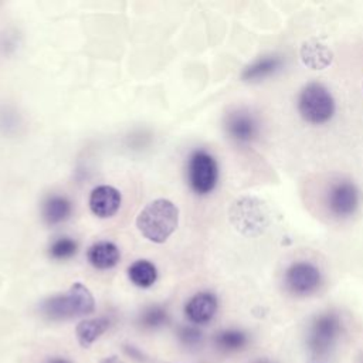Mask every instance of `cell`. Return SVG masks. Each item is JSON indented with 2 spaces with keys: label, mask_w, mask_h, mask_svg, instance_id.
Segmentation results:
<instances>
[{
  "label": "cell",
  "mask_w": 363,
  "mask_h": 363,
  "mask_svg": "<svg viewBox=\"0 0 363 363\" xmlns=\"http://www.w3.org/2000/svg\"><path fill=\"white\" fill-rule=\"evenodd\" d=\"M179 208L167 199H156L146 204L136 218V227L149 241L162 244L177 228Z\"/></svg>",
  "instance_id": "1"
},
{
  "label": "cell",
  "mask_w": 363,
  "mask_h": 363,
  "mask_svg": "<svg viewBox=\"0 0 363 363\" xmlns=\"http://www.w3.org/2000/svg\"><path fill=\"white\" fill-rule=\"evenodd\" d=\"M94 309V296L91 291L81 282L72 284V286L65 294L51 296L41 305L43 313L52 320L85 316L92 313Z\"/></svg>",
  "instance_id": "2"
},
{
  "label": "cell",
  "mask_w": 363,
  "mask_h": 363,
  "mask_svg": "<svg viewBox=\"0 0 363 363\" xmlns=\"http://www.w3.org/2000/svg\"><path fill=\"white\" fill-rule=\"evenodd\" d=\"M298 111L306 122L320 125L333 116L335 101L322 84L311 82L301 91Z\"/></svg>",
  "instance_id": "3"
},
{
  "label": "cell",
  "mask_w": 363,
  "mask_h": 363,
  "mask_svg": "<svg viewBox=\"0 0 363 363\" xmlns=\"http://www.w3.org/2000/svg\"><path fill=\"white\" fill-rule=\"evenodd\" d=\"M218 180V166L216 159L206 150H194L187 163V182L196 194H208Z\"/></svg>",
  "instance_id": "4"
},
{
  "label": "cell",
  "mask_w": 363,
  "mask_h": 363,
  "mask_svg": "<svg viewBox=\"0 0 363 363\" xmlns=\"http://www.w3.org/2000/svg\"><path fill=\"white\" fill-rule=\"evenodd\" d=\"M340 332V320L335 313H323L312 323L308 343L313 353H326Z\"/></svg>",
  "instance_id": "5"
},
{
  "label": "cell",
  "mask_w": 363,
  "mask_h": 363,
  "mask_svg": "<svg viewBox=\"0 0 363 363\" xmlns=\"http://www.w3.org/2000/svg\"><path fill=\"white\" fill-rule=\"evenodd\" d=\"M320 284L319 269L305 261L292 264L285 274V285L291 294L303 296L318 289Z\"/></svg>",
  "instance_id": "6"
},
{
  "label": "cell",
  "mask_w": 363,
  "mask_h": 363,
  "mask_svg": "<svg viewBox=\"0 0 363 363\" xmlns=\"http://www.w3.org/2000/svg\"><path fill=\"white\" fill-rule=\"evenodd\" d=\"M328 204L333 214L339 217L350 216L359 206V191L356 186L350 182L336 183L328 194Z\"/></svg>",
  "instance_id": "7"
},
{
  "label": "cell",
  "mask_w": 363,
  "mask_h": 363,
  "mask_svg": "<svg viewBox=\"0 0 363 363\" xmlns=\"http://www.w3.org/2000/svg\"><path fill=\"white\" fill-rule=\"evenodd\" d=\"M122 194L118 189L108 184L96 186L89 194V208L99 218L112 217L121 207Z\"/></svg>",
  "instance_id": "8"
},
{
  "label": "cell",
  "mask_w": 363,
  "mask_h": 363,
  "mask_svg": "<svg viewBox=\"0 0 363 363\" xmlns=\"http://www.w3.org/2000/svg\"><path fill=\"white\" fill-rule=\"evenodd\" d=\"M218 301L211 292H199L193 295L184 306V313L191 323L206 325L217 313Z\"/></svg>",
  "instance_id": "9"
},
{
  "label": "cell",
  "mask_w": 363,
  "mask_h": 363,
  "mask_svg": "<svg viewBox=\"0 0 363 363\" xmlns=\"http://www.w3.org/2000/svg\"><path fill=\"white\" fill-rule=\"evenodd\" d=\"M86 258L94 268L109 269L119 262L121 252L112 241H98L88 248Z\"/></svg>",
  "instance_id": "10"
},
{
  "label": "cell",
  "mask_w": 363,
  "mask_h": 363,
  "mask_svg": "<svg viewBox=\"0 0 363 363\" xmlns=\"http://www.w3.org/2000/svg\"><path fill=\"white\" fill-rule=\"evenodd\" d=\"M71 213H72L71 201L65 196H60V194L48 196L44 200L43 208H41L43 218L48 225H57L64 223L65 220L69 218Z\"/></svg>",
  "instance_id": "11"
},
{
  "label": "cell",
  "mask_w": 363,
  "mask_h": 363,
  "mask_svg": "<svg viewBox=\"0 0 363 363\" xmlns=\"http://www.w3.org/2000/svg\"><path fill=\"white\" fill-rule=\"evenodd\" d=\"M225 128L230 138H233L235 142H240V143H247L252 140L254 136L257 135L255 121L252 119V116L242 112L233 113L227 119Z\"/></svg>",
  "instance_id": "12"
},
{
  "label": "cell",
  "mask_w": 363,
  "mask_h": 363,
  "mask_svg": "<svg viewBox=\"0 0 363 363\" xmlns=\"http://www.w3.org/2000/svg\"><path fill=\"white\" fill-rule=\"evenodd\" d=\"M109 328V319L101 316L94 319H85L77 325L75 333L81 346L88 347L92 345L106 329Z\"/></svg>",
  "instance_id": "13"
},
{
  "label": "cell",
  "mask_w": 363,
  "mask_h": 363,
  "mask_svg": "<svg viewBox=\"0 0 363 363\" xmlns=\"http://www.w3.org/2000/svg\"><path fill=\"white\" fill-rule=\"evenodd\" d=\"M128 277L133 285L139 288H149L157 279V269L150 261L138 259L129 265Z\"/></svg>",
  "instance_id": "14"
},
{
  "label": "cell",
  "mask_w": 363,
  "mask_h": 363,
  "mask_svg": "<svg viewBox=\"0 0 363 363\" xmlns=\"http://www.w3.org/2000/svg\"><path fill=\"white\" fill-rule=\"evenodd\" d=\"M302 60L305 65L312 69H322L332 61V52L319 43H305L301 50Z\"/></svg>",
  "instance_id": "15"
},
{
  "label": "cell",
  "mask_w": 363,
  "mask_h": 363,
  "mask_svg": "<svg viewBox=\"0 0 363 363\" xmlns=\"http://www.w3.org/2000/svg\"><path fill=\"white\" fill-rule=\"evenodd\" d=\"M248 337L238 329H225L214 336V345L223 352H237L245 347Z\"/></svg>",
  "instance_id": "16"
},
{
  "label": "cell",
  "mask_w": 363,
  "mask_h": 363,
  "mask_svg": "<svg viewBox=\"0 0 363 363\" xmlns=\"http://www.w3.org/2000/svg\"><path fill=\"white\" fill-rule=\"evenodd\" d=\"M281 61L277 58V57H267V58H262L259 61H257L255 64H252L251 67H248L244 74H242V78L247 79V81H252V79H259V78H264L265 75L274 72L278 67H279Z\"/></svg>",
  "instance_id": "17"
},
{
  "label": "cell",
  "mask_w": 363,
  "mask_h": 363,
  "mask_svg": "<svg viewBox=\"0 0 363 363\" xmlns=\"http://www.w3.org/2000/svg\"><path fill=\"white\" fill-rule=\"evenodd\" d=\"M78 251V244L75 240L69 237H60L57 238L48 248V254L52 259L64 261L74 257Z\"/></svg>",
  "instance_id": "18"
},
{
  "label": "cell",
  "mask_w": 363,
  "mask_h": 363,
  "mask_svg": "<svg viewBox=\"0 0 363 363\" xmlns=\"http://www.w3.org/2000/svg\"><path fill=\"white\" fill-rule=\"evenodd\" d=\"M169 320V315L166 312L164 308L159 306V305H153L149 306L147 309H145L139 318V322L143 328L147 329H156L160 328L163 325H166Z\"/></svg>",
  "instance_id": "19"
},
{
  "label": "cell",
  "mask_w": 363,
  "mask_h": 363,
  "mask_svg": "<svg viewBox=\"0 0 363 363\" xmlns=\"http://www.w3.org/2000/svg\"><path fill=\"white\" fill-rule=\"evenodd\" d=\"M179 337L184 345L196 346L201 342V332L193 326H182L179 329Z\"/></svg>",
  "instance_id": "20"
},
{
  "label": "cell",
  "mask_w": 363,
  "mask_h": 363,
  "mask_svg": "<svg viewBox=\"0 0 363 363\" xmlns=\"http://www.w3.org/2000/svg\"><path fill=\"white\" fill-rule=\"evenodd\" d=\"M99 363H123L118 356H108L105 359H102Z\"/></svg>",
  "instance_id": "21"
},
{
  "label": "cell",
  "mask_w": 363,
  "mask_h": 363,
  "mask_svg": "<svg viewBox=\"0 0 363 363\" xmlns=\"http://www.w3.org/2000/svg\"><path fill=\"white\" fill-rule=\"evenodd\" d=\"M47 363H71V362L67 360V359H64V357H54V359L48 360Z\"/></svg>",
  "instance_id": "22"
},
{
  "label": "cell",
  "mask_w": 363,
  "mask_h": 363,
  "mask_svg": "<svg viewBox=\"0 0 363 363\" xmlns=\"http://www.w3.org/2000/svg\"><path fill=\"white\" fill-rule=\"evenodd\" d=\"M257 363H267V362H257Z\"/></svg>",
  "instance_id": "23"
}]
</instances>
